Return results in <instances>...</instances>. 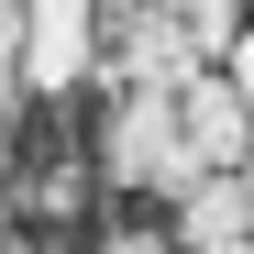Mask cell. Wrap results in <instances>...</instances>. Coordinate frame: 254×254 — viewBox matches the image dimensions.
Here are the masks:
<instances>
[{
  "instance_id": "cell-1",
  "label": "cell",
  "mask_w": 254,
  "mask_h": 254,
  "mask_svg": "<svg viewBox=\"0 0 254 254\" xmlns=\"http://www.w3.org/2000/svg\"><path fill=\"white\" fill-rule=\"evenodd\" d=\"M100 155H111L122 188H199V155H188V133H177V89H122Z\"/></svg>"
},
{
  "instance_id": "cell-2",
  "label": "cell",
  "mask_w": 254,
  "mask_h": 254,
  "mask_svg": "<svg viewBox=\"0 0 254 254\" xmlns=\"http://www.w3.org/2000/svg\"><path fill=\"white\" fill-rule=\"evenodd\" d=\"M100 77L111 89H188V77H210V56L188 45V22L166 11V0H144V11L100 45Z\"/></svg>"
},
{
  "instance_id": "cell-3",
  "label": "cell",
  "mask_w": 254,
  "mask_h": 254,
  "mask_svg": "<svg viewBox=\"0 0 254 254\" xmlns=\"http://www.w3.org/2000/svg\"><path fill=\"white\" fill-rule=\"evenodd\" d=\"M100 66V0H22V89H77Z\"/></svg>"
},
{
  "instance_id": "cell-4",
  "label": "cell",
  "mask_w": 254,
  "mask_h": 254,
  "mask_svg": "<svg viewBox=\"0 0 254 254\" xmlns=\"http://www.w3.org/2000/svg\"><path fill=\"white\" fill-rule=\"evenodd\" d=\"M177 133H188V155H199V177H210V166H254V111L232 100L221 66L177 89Z\"/></svg>"
},
{
  "instance_id": "cell-5",
  "label": "cell",
  "mask_w": 254,
  "mask_h": 254,
  "mask_svg": "<svg viewBox=\"0 0 254 254\" xmlns=\"http://www.w3.org/2000/svg\"><path fill=\"white\" fill-rule=\"evenodd\" d=\"M177 243H254V166H210L177 188Z\"/></svg>"
},
{
  "instance_id": "cell-6",
  "label": "cell",
  "mask_w": 254,
  "mask_h": 254,
  "mask_svg": "<svg viewBox=\"0 0 254 254\" xmlns=\"http://www.w3.org/2000/svg\"><path fill=\"white\" fill-rule=\"evenodd\" d=\"M166 11H177V22H188V45L221 66V45L243 33V11H254V0H166Z\"/></svg>"
},
{
  "instance_id": "cell-7",
  "label": "cell",
  "mask_w": 254,
  "mask_h": 254,
  "mask_svg": "<svg viewBox=\"0 0 254 254\" xmlns=\"http://www.w3.org/2000/svg\"><path fill=\"white\" fill-rule=\"evenodd\" d=\"M22 100V0H0V122Z\"/></svg>"
},
{
  "instance_id": "cell-8",
  "label": "cell",
  "mask_w": 254,
  "mask_h": 254,
  "mask_svg": "<svg viewBox=\"0 0 254 254\" xmlns=\"http://www.w3.org/2000/svg\"><path fill=\"white\" fill-rule=\"evenodd\" d=\"M221 77H232V100L254 111V22H243V33H232V45H221Z\"/></svg>"
},
{
  "instance_id": "cell-9",
  "label": "cell",
  "mask_w": 254,
  "mask_h": 254,
  "mask_svg": "<svg viewBox=\"0 0 254 254\" xmlns=\"http://www.w3.org/2000/svg\"><path fill=\"white\" fill-rule=\"evenodd\" d=\"M100 254H188V243H166V232H111Z\"/></svg>"
},
{
  "instance_id": "cell-10",
  "label": "cell",
  "mask_w": 254,
  "mask_h": 254,
  "mask_svg": "<svg viewBox=\"0 0 254 254\" xmlns=\"http://www.w3.org/2000/svg\"><path fill=\"white\" fill-rule=\"evenodd\" d=\"M188 254H254V243H188Z\"/></svg>"
},
{
  "instance_id": "cell-11",
  "label": "cell",
  "mask_w": 254,
  "mask_h": 254,
  "mask_svg": "<svg viewBox=\"0 0 254 254\" xmlns=\"http://www.w3.org/2000/svg\"><path fill=\"white\" fill-rule=\"evenodd\" d=\"M243 22H254V11H243Z\"/></svg>"
}]
</instances>
